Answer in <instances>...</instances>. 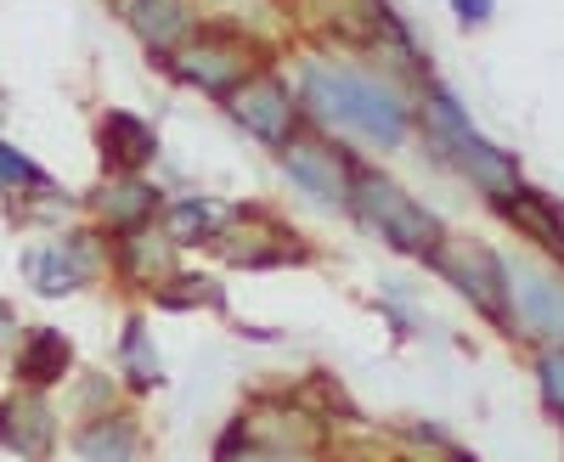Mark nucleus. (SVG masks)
<instances>
[{
  "mask_svg": "<svg viewBox=\"0 0 564 462\" xmlns=\"http://www.w3.org/2000/svg\"><path fill=\"white\" fill-rule=\"evenodd\" d=\"M300 108L327 130H350L367 147H406L417 130V108L401 85L345 57H305L300 63Z\"/></svg>",
  "mask_w": 564,
  "mask_h": 462,
  "instance_id": "nucleus-1",
  "label": "nucleus"
},
{
  "mask_svg": "<svg viewBox=\"0 0 564 462\" xmlns=\"http://www.w3.org/2000/svg\"><path fill=\"white\" fill-rule=\"evenodd\" d=\"M417 124H423V135H430L435 158H441V164H452L463 180H475V187L486 193V204H491V198H502V193H513V187H525V180H520V158L502 153L497 142H486V135H480L475 124H468L463 102L452 97L446 85L423 79Z\"/></svg>",
  "mask_w": 564,
  "mask_h": 462,
  "instance_id": "nucleus-2",
  "label": "nucleus"
},
{
  "mask_svg": "<svg viewBox=\"0 0 564 462\" xmlns=\"http://www.w3.org/2000/svg\"><path fill=\"white\" fill-rule=\"evenodd\" d=\"M153 63H164L170 79L204 90V97H215V102H226L249 74L271 68V52H265V40L249 34L243 23L215 18V23H198L193 34L175 45V52H164V57H153Z\"/></svg>",
  "mask_w": 564,
  "mask_h": 462,
  "instance_id": "nucleus-3",
  "label": "nucleus"
},
{
  "mask_svg": "<svg viewBox=\"0 0 564 462\" xmlns=\"http://www.w3.org/2000/svg\"><path fill=\"white\" fill-rule=\"evenodd\" d=\"M345 215L361 226V231H372L379 243H390V249H401V254H430V243L441 238V220L423 209L395 175H384V169H356V180H350V204H345Z\"/></svg>",
  "mask_w": 564,
  "mask_h": 462,
  "instance_id": "nucleus-4",
  "label": "nucleus"
},
{
  "mask_svg": "<svg viewBox=\"0 0 564 462\" xmlns=\"http://www.w3.org/2000/svg\"><path fill=\"white\" fill-rule=\"evenodd\" d=\"M423 265H430L441 283H452L486 321L508 328V271H502L497 249L463 238V231H441V238L430 243V254H423Z\"/></svg>",
  "mask_w": 564,
  "mask_h": 462,
  "instance_id": "nucleus-5",
  "label": "nucleus"
},
{
  "mask_svg": "<svg viewBox=\"0 0 564 462\" xmlns=\"http://www.w3.org/2000/svg\"><path fill=\"white\" fill-rule=\"evenodd\" d=\"M226 113H231V124L238 130H249L260 147H271V153H282L294 142V135L305 130V108H300V90L282 79L276 68H260V74H249L238 90L226 97Z\"/></svg>",
  "mask_w": 564,
  "mask_h": 462,
  "instance_id": "nucleus-6",
  "label": "nucleus"
},
{
  "mask_svg": "<svg viewBox=\"0 0 564 462\" xmlns=\"http://www.w3.org/2000/svg\"><path fill=\"white\" fill-rule=\"evenodd\" d=\"M508 328H520L531 344H564V276L536 260H508Z\"/></svg>",
  "mask_w": 564,
  "mask_h": 462,
  "instance_id": "nucleus-7",
  "label": "nucleus"
},
{
  "mask_svg": "<svg viewBox=\"0 0 564 462\" xmlns=\"http://www.w3.org/2000/svg\"><path fill=\"white\" fill-rule=\"evenodd\" d=\"M276 164H282V175H289L294 187H300L311 204H322V209H345V204H350V180H356V169H361L327 130H300L294 142L276 153Z\"/></svg>",
  "mask_w": 564,
  "mask_h": 462,
  "instance_id": "nucleus-8",
  "label": "nucleus"
},
{
  "mask_svg": "<svg viewBox=\"0 0 564 462\" xmlns=\"http://www.w3.org/2000/svg\"><path fill=\"white\" fill-rule=\"evenodd\" d=\"M90 209H97V220L108 226V238H130V231H148L164 209V193L153 187L148 175H113L97 187V198H90Z\"/></svg>",
  "mask_w": 564,
  "mask_h": 462,
  "instance_id": "nucleus-9",
  "label": "nucleus"
},
{
  "mask_svg": "<svg viewBox=\"0 0 564 462\" xmlns=\"http://www.w3.org/2000/svg\"><path fill=\"white\" fill-rule=\"evenodd\" d=\"M113 12L124 18V29L148 45L153 57L175 52V45L198 29V7H193V0H113Z\"/></svg>",
  "mask_w": 564,
  "mask_h": 462,
  "instance_id": "nucleus-10",
  "label": "nucleus"
},
{
  "mask_svg": "<svg viewBox=\"0 0 564 462\" xmlns=\"http://www.w3.org/2000/svg\"><path fill=\"white\" fill-rule=\"evenodd\" d=\"M102 158L113 164V175H141L153 158H159V135H153V124L148 119H135V113H124V108H113V113H102Z\"/></svg>",
  "mask_w": 564,
  "mask_h": 462,
  "instance_id": "nucleus-11",
  "label": "nucleus"
},
{
  "mask_svg": "<svg viewBox=\"0 0 564 462\" xmlns=\"http://www.w3.org/2000/svg\"><path fill=\"white\" fill-rule=\"evenodd\" d=\"M491 209L502 215V220H513L525 231L531 243H542L558 265H564V215L542 198V193H531V187H513V193H502V198H491Z\"/></svg>",
  "mask_w": 564,
  "mask_h": 462,
  "instance_id": "nucleus-12",
  "label": "nucleus"
},
{
  "mask_svg": "<svg viewBox=\"0 0 564 462\" xmlns=\"http://www.w3.org/2000/svg\"><path fill=\"white\" fill-rule=\"evenodd\" d=\"M52 435H57V418L40 395H18V400L0 406V446L7 451L40 457V451H52Z\"/></svg>",
  "mask_w": 564,
  "mask_h": 462,
  "instance_id": "nucleus-13",
  "label": "nucleus"
},
{
  "mask_svg": "<svg viewBox=\"0 0 564 462\" xmlns=\"http://www.w3.org/2000/svg\"><path fill=\"white\" fill-rule=\"evenodd\" d=\"M238 231H243V238H231V231H220V238H215V249H220L231 265L271 271V265H294V260H305L300 243L282 238V226H238Z\"/></svg>",
  "mask_w": 564,
  "mask_h": 462,
  "instance_id": "nucleus-14",
  "label": "nucleus"
},
{
  "mask_svg": "<svg viewBox=\"0 0 564 462\" xmlns=\"http://www.w3.org/2000/svg\"><path fill=\"white\" fill-rule=\"evenodd\" d=\"M74 451L85 462H141V429L135 418H124V411H102V418H90L79 435H74Z\"/></svg>",
  "mask_w": 564,
  "mask_h": 462,
  "instance_id": "nucleus-15",
  "label": "nucleus"
},
{
  "mask_svg": "<svg viewBox=\"0 0 564 462\" xmlns=\"http://www.w3.org/2000/svg\"><path fill=\"white\" fill-rule=\"evenodd\" d=\"M68 373H74V344H68V333L34 328V333L23 339V350H18V378L34 384V389H45V384H57V378H68Z\"/></svg>",
  "mask_w": 564,
  "mask_h": 462,
  "instance_id": "nucleus-16",
  "label": "nucleus"
},
{
  "mask_svg": "<svg viewBox=\"0 0 564 462\" xmlns=\"http://www.w3.org/2000/svg\"><path fill=\"white\" fill-rule=\"evenodd\" d=\"M226 231V204L215 198H175L164 209V238L175 249H193V243H215Z\"/></svg>",
  "mask_w": 564,
  "mask_h": 462,
  "instance_id": "nucleus-17",
  "label": "nucleus"
},
{
  "mask_svg": "<svg viewBox=\"0 0 564 462\" xmlns=\"http://www.w3.org/2000/svg\"><path fill=\"white\" fill-rule=\"evenodd\" d=\"M119 373L130 389H159L164 384V366H159V344L148 333V321L130 316L124 333H119Z\"/></svg>",
  "mask_w": 564,
  "mask_h": 462,
  "instance_id": "nucleus-18",
  "label": "nucleus"
},
{
  "mask_svg": "<svg viewBox=\"0 0 564 462\" xmlns=\"http://www.w3.org/2000/svg\"><path fill=\"white\" fill-rule=\"evenodd\" d=\"M23 271L34 276V288H40V294H52V299H57V294H74V288L85 283V276H90L68 243H52V249H29V254H23Z\"/></svg>",
  "mask_w": 564,
  "mask_h": 462,
  "instance_id": "nucleus-19",
  "label": "nucleus"
},
{
  "mask_svg": "<svg viewBox=\"0 0 564 462\" xmlns=\"http://www.w3.org/2000/svg\"><path fill=\"white\" fill-rule=\"evenodd\" d=\"M170 238H159V231L148 226V231H130V238H119V265H124V276L130 283H148V288H159L164 283V265H170Z\"/></svg>",
  "mask_w": 564,
  "mask_h": 462,
  "instance_id": "nucleus-20",
  "label": "nucleus"
},
{
  "mask_svg": "<svg viewBox=\"0 0 564 462\" xmlns=\"http://www.w3.org/2000/svg\"><path fill=\"white\" fill-rule=\"evenodd\" d=\"M0 193H52V175L0 142Z\"/></svg>",
  "mask_w": 564,
  "mask_h": 462,
  "instance_id": "nucleus-21",
  "label": "nucleus"
},
{
  "mask_svg": "<svg viewBox=\"0 0 564 462\" xmlns=\"http://www.w3.org/2000/svg\"><path fill=\"white\" fill-rule=\"evenodd\" d=\"M153 299L164 305V310H193V305H220V288L215 283H204V276H193V283H181V271H170L164 283L153 288Z\"/></svg>",
  "mask_w": 564,
  "mask_h": 462,
  "instance_id": "nucleus-22",
  "label": "nucleus"
},
{
  "mask_svg": "<svg viewBox=\"0 0 564 462\" xmlns=\"http://www.w3.org/2000/svg\"><path fill=\"white\" fill-rule=\"evenodd\" d=\"M536 389H542V406L564 424V344L536 350Z\"/></svg>",
  "mask_w": 564,
  "mask_h": 462,
  "instance_id": "nucleus-23",
  "label": "nucleus"
},
{
  "mask_svg": "<svg viewBox=\"0 0 564 462\" xmlns=\"http://www.w3.org/2000/svg\"><path fill=\"white\" fill-rule=\"evenodd\" d=\"M452 7V18L463 23V29H486L491 18H497V0H446Z\"/></svg>",
  "mask_w": 564,
  "mask_h": 462,
  "instance_id": "nucleus-24",
  "label": "nucleus"
}]
</instances>
